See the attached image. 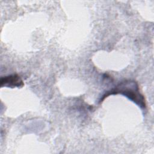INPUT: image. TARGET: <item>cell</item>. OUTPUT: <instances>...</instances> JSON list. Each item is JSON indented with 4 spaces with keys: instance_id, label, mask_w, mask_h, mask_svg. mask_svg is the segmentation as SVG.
<instances>
[{
    "instance_id": "obj_1",
    "label": "cell",
    "mask_w": 154,
    "mask_h": 154,
    "mask_svg": "<svg viewBox=\"0 0 154 154\" xmlns=\"http://www.w3.org/2000/svg\"><path fill=\"white\" fill-rule=\"evenodd\" d=\"M120 94L128 97L129 100L137 104L143 109L146 108V99L140 91L139 85L135 81L125 79L119 83L116 86L108 91L100 99L99 102H102L106 97L112 94Z\"/></svg>"
},
{
    "instance_id": "obj_2",
    "label": "cell",
    "mask_w": 154,
    "mask_h": 154,
    "mask_svg": "<svg viewBox=\"0 0 154 154\" xmlns=\"http://www.w3.org/2000/svg\"><path fill=\"white\" fill-rule=\"evenodd\" d=\"M1 87H22L24 85L23 80L17 74H13L2 77L0 80Z\"/></svg>"
}]
</instances>
